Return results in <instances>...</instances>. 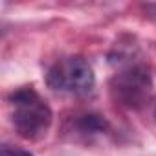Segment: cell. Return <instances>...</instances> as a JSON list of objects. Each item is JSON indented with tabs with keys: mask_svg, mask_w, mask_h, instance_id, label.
<instances>
[{
	"mask_svg": "<svg viewBox=\"0 0 156 156\" xmlns=\"http://www.w3.org/2000/svg\"><path fill=\"white\" fill-rule=\"evenodd\" d=\"M77 127L81 129V132L85 134H98V132H103L107 130L108 123L103 116L99 114H87V116H81L79 121H77Z\"/></svg>",
	"mask_w": 156,
	"mask_h": 156,
	"instance_id": "obj_4",
	"label": "cell"
},
{
	"mask_svg": "<svg viewBox=\"0 0 156 156\" xmlns=\"http://www.w3.org/2000/svg\"><path fill=\"white\" fill-rule=\"evenodd\" d=\"M152 92L151 73L143 64H127L110 79L112 98L127 108H141Z\"/></svg>",
	"mask_w": 156,
	"mask_h": 156,
	"instance_id": "obj_2",
	"label": "cell"
},
{
	"mask_svg": "<svg viewBox=\"0 0 156 156\" xmlns=\"http://www.w3.org/2000/svg\"><path fill=\"white\" fill-rule=\"evenodd\" d=\"M0 156H33L30 151L26 149H19V147H11V145H4L0 151Z\"/></svg>",
	"mask_w": 156,
	"mask_h": 156,
	"instance_id": "obj_5",
	"label": "cell"
},
{
	"mask_svg": "<svg viewBox=\"0 0 156 156\" xmlns=\"http://www.w3.org/2000/svg\"><path fill=\"white\" fill-rule=\"evenodd\" d=\"M96 83L92 66L83 57H66L57 61L46 73V85L57 92L85 94Z\"/></svg>",
	"mask_w": 156,
	"mask_h": 156,
	"instance_id": "obj_3",
	"label": "cell"
},
{
	"mask_svg": "<svg viewBox=\"0 0 156 156\" xmlns=\"http://www.w3.org/2000/svg\"><path fill=\"white\" fill-rule=\"evenodd\" d=\"M11 123L17 134L28 141H41L48 136L53 114L50 105L30 87L19 88L9 96Z\"/></svg>",
	"mask_w": 156,
	"mask_h": 156,
	"instance_id": "obj_1",
	"label": "cell"
}]
</instances>
